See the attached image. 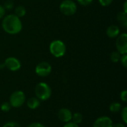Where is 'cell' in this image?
Here are the masks:
<instances>
[{"instance_id":"obj_8","label":"cell","mask_w":127,"mask_h":127,"mask_svg":"<svg viewBox=\"0 0 127 127\" xmlns=\"http://www.w3.org/2000/svg\"><path fill=\"white\" fill-rule=\"evenodd\" d=\"M4 64L5 68H7L11 71H17L21 68L22 66L20 61L14 57H10L6 58L4 62Z\"/></svg>"},{"instance_id":"obj_22","label":"cell","mask_w":127,"mask_h":127,"mask_svg":"<svg viewBox=\"0 0 127 127\" xmlns=\"http://www.w3.org/2000/svg\"><path fill=\"white\" fill-rule=\"evenodd\" d=\"M98 1H99L100 4L101 6H103V7H108V6H109L112 3L113 0H98Z\"/></svg>"},{"instance_id":"obj_7","label":"cell","mask_w":127,"mask_h":127,"mask_svg":"<svg viewBox=\"0 0 127 127\" xmlns=\"http://www.w3.org/2000/svg\"><path fill=\"white\" fill-rule=\"evenodd\" d=\"M117 51L121 55L127 54V34L126 33H120L117 37L115 42Z\"/></svg>"},{"instance_id":"obj_17","label":"cell","mask_w":127,"mask_h":127,"mask_svg":"<svg viewBox=\"0 0 127 127\" xmlns=\"http://www.w3.org/2000/svg\"><path fill=\"white\" fill-rule=\"evenodd\" d=\"M121 54L118 52V51H112L110 54V60L112 63H118L120 61Z\"/></svg>"},{"instance_id":"obj_25","label":"cell","mask_w":127,"mask_h":127,"mask_svg":"<svg viewBox=\"0 0 127 127\" xmlns=\"http://www.w3.org/2000/svg\"><path fill=\"white\" fill-rule=\"evenodd\" d=\"M77 1L82 6H88L93 1V0H77Z\"/></svg>"},{"instance_id":"obj_29","label":"cell","mask_w":127,"mask_h":127,"mask_svg":"<svg viewBox=\"0 0 127 127\" xmlns=\"http://www.w3.org/2000/svg\"><path fill=\"white\" fill-rule=\"evenodd\" d=\"M112 127H126L125 125L122 123H117V124H113Z\"/></svg>"},{"instance_id":"obj_5","label":"cell","mask_w":127,"mask_h":127,"mask_svg":"<svg viewBox=\"0 0 127 127\" xmlns=\"http://www.w3.org/2000/svg\"><path fill=\"white\" fill-rule=\"evenodd\" d=\"M60 10L65 16H72L76 13L77 6L73 0H63L60 4Z\"/></svg>"},{"instance_id":"obj_26","label":"cell","mask_w":127,"mask_h":127,"mask_svg":"<svg viewBox=\"0 0 127 127\" xmlns=\"http://www.w3.org/2000/svg\"><path fill=\"white\" fill-rule=\"evenodd\" d=\"M28 127H45L43 124H40V123H38V122H34V123H32L30 125H28Z\"/></svg>"},{"instance_id":"obj_13","label":"cell","mask_w":127,"mask_h":127,"mask_svg":"<svg viewBox=\"0 0 127 127\" xmlns=\"http://www.w3.org/2000/svg\"><path fill=\"white\" fill-rule=\"evenodd\" d=\"M117 19L118 21L121 24V25L127 28V13H124V11L119 12L117 15Z\"/></svg>"},{"instance_id":"obj_21","label":"cell","mask_w":127,"mask_h":127,"mask_svg":"<svg viewBox=\"0 0 127 127\" xmlns=\"http://www.w3.org/2000/svg\"><path fill=\"white\" fill-rule=\"evenodd\" d=\"M2 127H22L20 126V124H18V123H16V122H14V121H10V122H7V123L4 124Z\"/></svg>"},{"instance_id":"obj_2","label":"cell","mask_w":127,"mask_h":127,"mask_svg":"<svg viewBox=\"0 0 127 127\" xmlns=\"http://www.w3.org/2000/svg\"><path fill=\"white\" fill-rule=\"evenodd\" d=\"M51 89L48 84L44 82L39 83L35 87L36 97L41 101L48 100L51 96Z\"/></svg>"},{"instance_id":"obj_30","label":"cell","mask_w":127,"mask_h":127,"mask_svg":"<svg viewBox=\"0 0 127 127\" xmlns=\"http://www.w3.org/2000/svg\"><path fill=\"white\" fill-rule=\"evenodd\" d=\"M127 1H126L124 4V12L127 13Z\"/></svg>"},{"instance_id":"obj_28","label":"cell","mask_w":127,"mask_h":127,"mask_svg":"<svg viewBox=\"0 0 127 127\" xmlns=\"http://www.w3.org/2000/svg\"><path fill=\"white\" fill-rule=\"evenodd\" d=\"M63 127H79V125L70 121V122L65 123V124L63 126Z\"/></svg>"},{"instance_id":"obj_24","label":"cell","mask_w":127,"mask_h":127,"mask_svg":"<svg viewBox=\"0 0 127 127\" xmlns=\"http://www.w3.org/2000/svg\"><path fill=\"white\" fill-rule=\"evenodd\" d=\"M120 61L122 64V65L124 67V68H127V54H123L121 55V59H120Z\"/></svg>"},{"instance_id":"obj_20","label":"cell","mask_w":127,"mask_h":127,"mask_svg":"<svg viewBox=\"0 0 127 127\" xmlns=\"http://www.w3.org/2000/svg\"><path fill=\"white\" fill-rule=\"evenodd\" d=\"M121 119L124 124H127V107L125 106L121 109Z\"/></svg>"},{"instance_id":"obj_15","label":"cell","mask_w":127,"mask_h":127,"mask_svg":"<svg viewBox=\"0 0 127 127\" xmlns=\"http://www.w3.org/2000/svg\"><path fill=\"white\" fill-rule=\"evenodd\" d=\"M121 109H122V105L119 102H113L109 106V110L111 112L113 113H117L120 112Z\"/></svg>"},{"instance_id":"obj_12","label":"cell","mask_w":127,"mask_h":127,"mask_svg":"<svg viewBox=\"0 0 127 127\" xmlns=\"http://www.w3.org/2000/svg\"><path fill=\"white\" fill-rule=\"evenodd\" d=\"M26 104L30 109L33 110L37 109L40 106V100L36 97H31L28 99Z\"/></svg>"},{"instance_id":"obj_27","label":"cell","mask_w":127,"mask_h":127,"mask_svg":"<svg viewBox=\"0 0 127 127\" xmlns=\"http://www.w3.org/2000/svg\"><path fill=\"white\" fill-rule=\"evenodd\" d=\"M5 12H6V10H5V9L4 8V7H3L1 4H0V19H2V18L4 16Z\"/></svg>"},{"instance_id":"obj_9","label":"cell","mask_w":127,"mask_h":127,"mask_svg":"<svg viewBox=\"0 0 127 127\" xmlns=\"http://www.w3.org/2000/svg\"><path fill=\"white\" fill-rule=\"evenodd\" d=\"M113 121L108 116H101L97 118L94 124L93 127H112Z\"/></svg>"},{"instance_id":"obj_1","label":"cell","mask_w":127,"mask_h":127,"mask_svg":"<svg viewBox=\"0 0 127 127\" xmlns=\"http://www.w3.org/2000/svg\"><path fill=\"white\" fill-rule=\"evenodd\" d=\"M1 27L7 33L15 35L20 33L22 30V23L20 18L15 14H8L3 17Z\"/></svg>"},{"instance_id":"obj_10","label":"cell","mask_w":127,"mask_h":127,"mask_svg":"<svg viewBox=\"0 0 127 127\" xmlns=\"http://www.w3.org/2000/svg\"><path fill=\"white\" fill-rule=\"evenodd\" d=\"M72 112H71L70 109L67 108H62L59 110L57 113L58 118L60 121L63 123H68L71 121V118H72Z\"/></svg>"},{"instance_id":"obj_16","label":"cell","mask_w":127,"mask_h":127,"mask_svg":"<svg viewBox=\"0 0 127 127\" xmlns=\"http://www.w3.org/2000/svg\"><path fill=\"white\" fill-rule=\"evenodd\" d=\"M83 119V116L81 113L80 112H75L72 114V118H71V122L76 124H80L82 123Z\"/></svg>"},{"instance_id":"obj_19","label":"cell","mask_w":127,"mask_h":127,"mask_svg":"<svg viewBox=\"0 0 127 127\" xmlns=\"http://www.w3.org/2000/svg\"><path fill=\"white\" fill-rule=\"evenodd\" d=\"M13 6H14V4H13V1H11V0H7V1H6L4 2V5H3V7H4V8L5 9V10H12V9L13 8Z\"/></svg>"},{"instance_id":"obj_18","label":"cell","mask_w":127,"mask_h":127,"mask_svg":"<svg viewBox=\"0 0 127 127\" xmlns=\"http://www.w3.org/2000/svg\"><path fill=\"white\" fill-rule=\"evenodd\" d=\"M11 108H12V106H10L9 102H4L0 106L1 110L4 112H8L11 109Z\"/></svg>"},{"instance_id":"obj_23","label":"cell","mask_w":127,"mask_h":127,"mask_svg":"<svg viewBox=\"0 0 127 127\" xmlns=\"http://www.w3.org/2000/svg\"><path fill=\"white\" fill-rule=\"evenodd\" d=\"M120 99L121 101L127 103V90H123L121 94H120Z\"/></svg>"},{"instance_id":"obj_6","label":"cell","mask_w":127,"mask_h":127,"mask_svg":"<svg viewBox=\"0 0 127 127\" xmlns=\"http://www.w3.org/2000/svg\"><path fill=\"white\" fill-rule=\"evenodd\" d=\"M52 71V67L48 62H40L35 68V73L36 75L41 77H48Z\"/></svg>"},{"instance_id":"obj_4","label":"cell","mask_w":127,"mask_h":127,"mask_svg":"<svg viewBox=\"0 0 127 127\" xmlns=\"http://www.w3.org/2000/svg\"><path fill=\"white\" fill-rule=\"evenodd\" d=\"M26 100V96L22 91H16L10 96L9 103L13 108H19L22 106Z\"/></svg>"},{"instance_id":"obj_3","label":"cell","mask_w":127,"mask_h":127,"mask_svg":"<svg viewBox=\"0 0 127 127\" xmlns=\"http://www.w3.org/2000/svg\"><path fill=\"white\" fill-rule=\"evenodd\" d=\"M50 53L56 58L63 57L66 53V45L60 39H56L52 41L49 45Z\"/></svg>"},{"instance_id":"obj_31","label":"cell","mask_w":127,"mask_h":127,"mask_svg":"<svg viewBox=\"0 0 127 127\" xmlns=\"http://www.w3.org/2000/svg\"><path fill=\"white\" fill-rule=\"evenodd\" d=\"M5 68V66H4V63H1V64H0V69H1V68Z\"/></svg>"},{"instance_id":"obj_11","label":"cell","mask_w":127,"mask_h":127,"mask_svg":"<svg viewBox=\"0 0 127 127\" xmlns=\"http://www.w3.org/2000/svg\"><path fill=\"white\" fill-rule=\"evenodd\" d=\"M106 33L108 37L114 39V38H117L119 36V34L121 33V31L118 26L115 25H112L107 28Z\"/></svg>"},{"instance_id":"obj_14","label":"cell","mask_w":127,"mask_h":127,"mask_svg":"<svg viewBox=\"0 0 127 127\" xmlns=\"http://www.w3.org/2000/svg\"><path fill=\"white\" fill-rule=\"evenodd\" d=\"M26 13H27L26 8L22 5H19L16 7L14 9V14L19 18H22L25 16L26 15Z\"/></svg>"}]
</instances>
